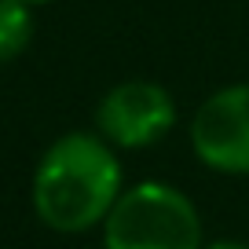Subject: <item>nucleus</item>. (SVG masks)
I'll return each mask as SVG.
<instances>
[{"mask_svg":"<svg viewBox=\"0 0 249 249\" xmlns=\"http://www.w3.org/2000/svg\"><path fill=\"white\" fill-rule=\"evenodd\" d=\"M121 191V161L92 132L59 136L33 172V209L40 224L59 234H81L103 224Z\"/></svg>","mask_w":249,"mask_h":249,"instance_id":"1","label":"nucleus"},{"mask_svg":"<svg viewBox=\"0 0 249 249\" xmlns=\"http://www.w3.org/2000/svg\"><path fill=\"white\" fill-rule=\"evenodd\" d=\"M103 249H205L195 202L172 183H136L121 191L103 220Z\"/></svg>","mask_w":249,"mask_h":249,"instance_id":"2","label":"nucleus"},{"mask_svg":"<svg viewBox=\"0 0 249 249\" xmlns=\"http://www.w3.org/2000/svg\"><path fill=\"white\" fill-rule=\"evenodd\" d=\"M95 124L110 147L143 150L172 132L176 103L154 81H121L99 99Z\"/></svg>","mask_w":249,"mask_h":249,"instance_id":"3","label":"nucleus"},{"mask_svg":"<svg viewBox=\"0 0 249 249\" xmlns=\"http://www.w3.org/2000/svg\"><path fill=\"white\" fill-rule=\"evenodd\" d=\"M191 147L209 169L249 176V85H227L195 110Z\"/></svg>","mask_w":249,"mask_h":249,"instance_id":"4","label":"nucleus"},{"mask_svg":"<svg viewBox=\"0 0 249 249\" xmlns=\"http://www.w3.org/2000/svg\"><path fill=\"white\" fill-rule=\"evenodd\" d=\"M33 40V11L22 0H0V62H11Z\"/></svg>","mask_w":249,"mask_h":249,"instance_id":"5","label":"nucleus"},{"mask_svg":"<svg viewBox=\"0 0 249 249\" xmlns=\"http://www.w3.org/2000/svg\"><path fill=\"white\" fill-rule=\"evenodd\" d=\"M205 249H249L246 242H231V238H224V242H213V246H205Z\"/></svg>","mask_w":249,"mask_h":249,"instance_id":"6","label":"nucleus"},{"mask_svg":"<svg viewBox=\"0 0 249 249\" xmlns=\"http://www.w3.org/2000/svg\"><path fill=\"white\" fill-rule=\"evenodd\" d=\"M22 4H30V8H33V4H48V0H22Z\"/></svg>","mask_w":249,"mask_h":249,"instance_id":"7","label":"nucleus"}]
</instances>
